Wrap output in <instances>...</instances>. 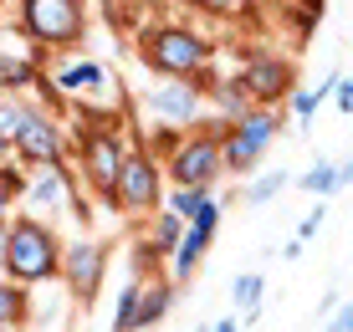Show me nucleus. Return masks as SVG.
I'll list each match as a JSON object with an SVG mask.
<instances>
[{
  "instance_id": "f257e3e1",
  "label": "nucleus",
  "mask_w": 353,
  "mask_h": 332,
  "mask_svg": "<svg viewBox=\"0 0 353 332\" xmlns=\"http://www.w3.org/2000/svg\"><path fill=\"white\" fill-rule=\"evenodd\" d=\"M6 266L16 271V281H46L57 276V240L46 225L21 220L16 230H6Z\"/></svg>"
},
{
  "instance_id": "f03ea898",
  "label": "nucleus",
  "mask_w": 353,
  "mask_h": 332,
  "mask_svg": "<svg viewBox=\"0 0 353 332\" xmlns=\"http://www.w3.org/2000/svg\"><path fill=\"white\" fill-rule=\"evenodd\" d=\"M21 21L36 41L72 46L82 36V0H21Z\"/></svg>"
},
{
  "instance_id": "7ed1b4c3",
  "label": "nucleus",
  "mask_w": 353,
  "mask_h": 332,
  "mask_svg": "<svg viewBox=\"0 0 353 332\" xmlns=\"http://www.w3.org/2000/svg\"><path fill=\"white\" fill-rule=\"evenodd\" d=\"M143 56H149V67H159V72H179V77H190V72L205 67L210 46H205L194 31L164 26V31H154L149 41H143Z\"/></svg>"
},
{
  "instance_id": "20e7f679",
  "label": "nucleus",
  "mask_w": 353,
  "mask_h": 332,
  "mask_svg": "<svg viewBox=\"0 0 353 332\" xmlns=\"http://www.w3.org/2000/svg\"><path fill=\"white\" fill-rule=\"evenodd\" d=\"M113 200L123 205V210H149L154 200H159V174H154L149 158H123V169H118V184H113Z\"/></svg>"
},
{
  "instance_id": "39448f33",
  "label": "nucleus",
  "mask_w": 353,
  "mask_h": 332,
  "mask_svg": "<svg viewBox=\"0 0 353 332\" xmlns=\"http://www.w3.org/2000/svg\"><path fill=\"white\" fill-rule=\"evenodd\" d=\"M82 158H88V179L97 189L113 200V184H118V169H123V143L113 138V133H88V143H82Z\"/></svg>"
},
{
  "instance_id": "423d86ee",
  "label": "nucleus",
  "mask_w": 353,
  "mask_h": 332,
  "mask_svg": "<svg viewBox=\"0 0 353 332\" xmlns=\"http://www.w3.org/2000/svg\"><path fill=\"white\" fill-rule=\"evenodd\" d=\"M169 174H174V184H190V189H205L215 174H221V149H215L210 138L200 143H185V149L174 154V164H169Z\"/></svg>"
},
{
  "instance_id": "0eeeda50",
  "label": "nucleus",
  "mask_w": 353,
  "mask_h": 332,
  "mask_svg": "<svg viewBox=\"0 0 353 332\" xmlns=\"http://www.w3.org/2000/svg\"><path fill=\"white\" fill-rule=\"evenodd\" d=\"M276 133V118L272 113H251V118H241V133L225 143V164L230 169H251L256 164V154L266 149V138Z\"/></svg>"
},
{
  "instance_id": "6e6552de",
  "label": "nucleus",
  "mask_w": 353,
  "mask_h": 332,
  "mask_svg": "<svg viewBox=\"0 0 353 332\" xmlns=\"http://www.w3.org/2000/svg\"><path fill=\"white\" fill-rule=\"evenodd\" d=\"M16 149L31 158V164H57L62 158V143H57V128L36 113H21V128H16Z\"/></svg>"
},
{
  "instance_id": "1a4fd4ad",
  "label": "nucleus",
  "mask_w": 353,
  "mask_h": 332,
  "mask_svg": "<svg viewBox=\"0 0 353 332\" xmlns=\"http://www.w3.org/2000/svg\"><path fill=\"white\" fill-rule=\"evenodd\" d=\"M97 276H103V245L97 240H82L67 251V281L82 291V297H92L97 291Z\"/></svg>"
},
{
  "instance_id": "9d476101",
  "label": "nucleus",
  "mask_w": 353,
  "mask_h": 332,
  "mask_svg": "<svg viewBox=\"0 0 353 332\" xmlns=\"http://www.w3.org/2000/svg\"><path fill=\"white\" fill-rule=\"evenodd\" d=\"M241 87H246L251 97H261V103H272V97H282V92L292 87V82H287V67H282V61L261 56V61H251V67H246Z\"/></svg>"
},
{
  "instance_id": "9b49d317",
  "label": "nucleus",
  "mask_w": 353,
  "mask_h": 332,
  "mask_svg": "<svg viewBox=\"0 0 353 332\" xmlns=\"http://www.w3.org/2000/svg\"><path fill=\"white\" fill-rule=\"evenodd\" d=\"M154 113L169 118V123H190L200 113V87L194 82H174V87H159L154 92Z\"/></svg>"
},
{
  "instance_id": "f8f14e48",
  "label": "nucleus",
  "mask_w": 353,
  "mask_h": 332,
  "mask_svg": "<svg viewBox=\"0 0 353 332\" xmlns=\"http://www.w3.org/2000/svg\"><path fill=\"white\" fill-rule=\"evenodd\" d=\"M57 87H62L67 97L97 92V87H103V67H97V61H67V67L57 72Z\"/></svg>"
},
{
  "instance_id": "ddd939ff",
  "label": "nucleus",
  "mask_w": 353,
  "mask_h": 332,
  "mask_svg": "<svg viewBox=\"0 0 353 332\" xmlns=\"http://www.w3.org/2000/svg\"><path fill=\"white\" fill-rule=\"evenodd\" d=\"M169 312V287L154 281V287H139V312H133V327H149Z\"/></svg>"
},
{
  "instance_id": "4468645a",
  "label": "nucleus",
  "mask_w": 353,
  "mask_h": 332,
  "mask_svg": "<svg viewBox=\"0 0 353 332\" xmlns=\"http://www.w3.org/2000/svg\"><path fill=\"white\" fill-rule=\"evenodd\" d=\"M261 287L266 281L251 271V276H236V287H230V297H236V307L246 312V322H256V307H261Z\"/></svg>"
},
{
  "instance_id": "2eb2a0df",
  "label": "nucleus",
  "mask_w": 353,
  "mask_h": 332,
  "mask_svg": "<svg viewBox=\"0 0 353 332\" xmlns=\"http://www.w3.org/2000/svg\"><path fill=\"white\" fill-rule=\"evenodd\" d=\"M31 200L41 205V210H57V205H62V174H57V164H46V174L31 179Z\"/></svg>"
},
{
  "instance_id": "dca6fc26",
  "label": "nucleus",
  "mask_w": 353,
  "mask_h": 332,
  "mask_svg": "<svg viewBox=\"0 0 353 332\" xmlns=\"http://www.w3.org/2000/svg\"><path fill=\"white\" fill-rule=\"evenodd\" d=\"M205 240H210V230H200V225H190V236L179 240V256H174V266H179V276L194 271V261H200V251H205Z\"/></svg>"
},
{
  "instance_id": "f3484780",
  "label": "nucleus",
  "mask_w": 353,
  "mask_h": 332,
  "mask_svg": "<svg viewBox=\"0 0 353 332\" xmlns=\"http://www.w3.org/2000/svg\"><path fill=\"white\" fill-rule=\"evenodd\" d=\"M21 317H26V291L21 287H0V327L21 322Z\"/></svg>"
},
{
  "instance_id": "a211bd4d",
  "label": "nucleus",
  "mask_w": 353,
  "mask_h": 332,
  "mask_svg": "<svg viewBox=\"0 0 353 332\" xmlns=\"http://www.w3.org/2000/svg\"><path fill=\"white\" fill-rule=\"evenodd\" d=\"M215 97H221V107L225 113H246V103H251V92L241 87V82H210Z\"/></svg>"
},
{
  "instance_id": "6ab92c4d",
  "label": "nucleus",
  "mask_w": 353,
  "mask_h": 332,
  "mask_svg": "<svg viewBox=\"0 0 353 332\" xmlns=\"http://www.w3.org/2000/svg\"><path fill=\"white\" fill-rule=\"evenodd\" d=\"M26 82H36L31 61H6L0 56V87H26Z\"/></svg>"
},
{
  "instance_id": "aec40b11",
  "label": "nucleus",
  "mask_w": 353,
  "mask_h": 332,
  "mask_svg": "<svg viewBox=\"0 0 353 332\" xmlns=\"http://www.w3.org/2000/svg\"><path fill=\"white\" fill-rule=\"evenodd\" d=\"M338 179H343V169H338V164H318V169H307V179H302V184H307L312 194H327Z\"/></svg>"
},
{
  "instance_id": "412c9836",
  "label": "nucleus",
  "mask_w": 353,
  "mask_h": 332,
  "mask_svg": "<svg viewBox=\"0 0 353 332\" xmlns=\"http://www.w3.org/2000/svg\"><path fill=\"white\" fill-rule=\"evenodd\" d=\"M282 184H287V174L276 169V174H266V179H256V184H251V189H246V200H251V205H261V200H272V194L282 189Z\"/></svg>"
},
{
  "instance_id": "4be33fe9",
  "label": "nucleus",
  "mask_w": 353,
  "mask_h": 332,
  "mask_svg": "<svg viewBox=\"0 0 353 332\" xmlns=\"http://www.w3.org/2000/svg\"><path fill=\"white\" fill-rule=\"evenodd\" d=\"M190 6H200V10H215V16H236V10H246L251 0H190Z\"/></svg>"
},
{
  "instance_id": "5701e85b",
  "label": "nucleus",
  "mask_w": 353,
  "mask_h": 332,
  "mask_svg": "<svg viewBox=\"0 0 353 332\" xmlns=\"http://www.w3.org/2000/svg\"><path fill=\"white\" fill-rule=\"evenodd\" d=\"M174 240H179V215H164L159 220V251H169Z\"/></svg>"
},
{
  "instance_id": "b1692460",
  "label": "nucleus",
  "mask_w": 353,
  "mask_h": 332,
  "mask_svg": "<svg viewBox=\"0 0 353 332\" xmlns=\"http://www.w3.org/2000/svg\"><path fill=\"white\" fill-rule=\"evenodd\" d=\"M21 128V107H0V138H16Z\"/></svg>"
},
{
  "instance_id": "393cba45",
  "label": "nucleus",
  "mask_w": 353,
  "mask_h": 332,
  "mask_svg": "<svg viewBox=\"0 0 353 332\" xmlns=\"http://www.w3.org/2000/svg\"><path fill=\"white\" fill-rule=\"evenodd\" d=\"M318 97H323V92H297V103H292V107H297V118H312V107H318Z\"/></svg>"
},
{
  "instance_id": "a878e982",
  "label": "nucleus",
  "mask_w": 353,
  "mask_h": 332,
  "mask_svg": "<svg viewBox=\"0 0 353 332\" xmlns=\"http://www.w3.org/2000/svg\"><path fill=\"white\" fill-rule=\"evenodd\" d=\"M333 92H338V107H343V113H348V103H353V92H348V82H343V77H338V87H333Z\"/></svg>"
},
{
  "instance_id": "bb28decb",
  "label": "nucleus",
  "mask_w": 353,
  "mask_h": 332,
  "mask_svg": "<svg viewBox=\"0 0 353 332\" xmlns=\"http://www.w3.org/2000/svg\"><path fill=\"white\" fill-rule=\"evenodd\" d=\"M6 200H10V179L0 174V210H6Z\"/></svg>"
},
{
  "instance_id": "cd10ccee",
  "label": "nucleus",
  "mask_w": 353,
  "mask_h": 332,
  "mask_svg": "<svg viewBox=\"0 0 353 332\" xmlns=\"http://www.w3.org/2000/svg\"><path fill=\"white\" fill-rule=\"evenodd\" d=\"M0 266H6V230H0Z\"/></svg>"
},
{
  "instance_id": "c85d7f7f",
  "label": "nucleus",
  "mask_w": 353,
  "mask_h": 332,
  "mask_svg": "<svg viewBox=\"0 0 353 332\" xmlns=\"http://www.w3.org/2000/svg\"><path fill=\"white\" fill-rule=\"evenodd\" d=\"M6 143H10V138H0V158H6Z\"/></svg>"
}]
</instances>
